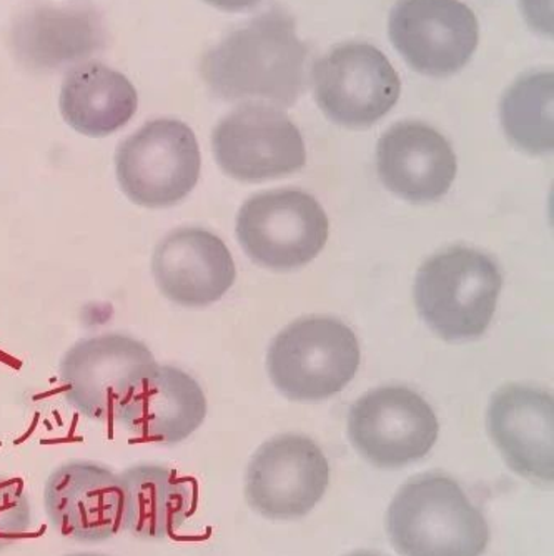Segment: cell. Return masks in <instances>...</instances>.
I'll use <instances>...</instances> for the list:
<instances>
[{"mask_svg": "<svg viewBox=\"0 0 554 556\" xmlns=\"http://www.w3.org/2000/svg\"><path fill=\"white\" fill-rule=\"evenodd\" d=\"M309 47L297 34L295 18L280 8L256 15L206 52L203 80L215 96L262 99L293 108L305 92Z\"/></svg>", "mask_w": 554, "mask_h": 556, "instance_id": "6da1fadb", "label": "cell"}, {"mask_svg": "<svg viewBox=\"0 0 554 556\" xmlns=\"http://www.w3.org/2000/svg\"><path fill=\"white\" fill-rule=\"evenodd\" d=\"M387 533L402 556H481L490 527L455 478L428 471L410 478L391 500Z\"/></svg>", "mask_w": 554, "mask_h": 556, "instance_id": "7a4b0ae2", "label": "cell"}, {"mask_svg": "<svg viewBox=\"0 0 554 556\" xmlns=\"http://www.w3.org/2000/svg\"><path fill=\"white\" fill-rule=\"evenodd\" d=\"M503 277L480 250L453 247L428 258L415 278V303L425 324L448 342L478 339L496 312Z\"/></svg>", "mask_w": 554, "mask_h": 556, "instance_id": "3957f363", "label": "cell"}, {"mask_svg": "<svg viewBox=\"0 0 554 556\" xmlns=\"http://www.w3.org/2000/svg\"><path fill=\"white\" fill-rule=\"evenodd\" d=\"M267 367L281 395L295 402H320L340 393L355 378L358 340L338 318H300L272 342Z\"/></svg>", "mask_w": 554, "mask_h": 556, "instance_id": "277c9868", "label": "cell"}, {"mask_svg": "<svg viewBox=\"0 0 554 556\" xmlns=\"http://www.w3.org/2000/svg\"><path fill=\"white\" fill-rule=\"evenodd\" d=\"M202 155L196 134L177 118H155L118 146L115 175L131 204L168 208L196 189Z\"/></svg>", "mask_w": 554, "mask_h": 556, "instance_id": "5b68a950", "label": "cell"}, {"mask_svg": "<svg viewBox=\"0 0 554 556\" xmlns=\"http://www.w3.org/2000/svg\"><path fill=\"white\" fill-rule=\"evenodd\" d=\"M328 217L303 190L284 189L247 200L237 217V237L255 264L288 271L315 261L328 240Z\"/></svg>", "mask_w": 554, "mask_h": 556, "instance_id": "8992f818", "label": "cell"}, {"mask_svg": "<svg viewBox=\"0 0 554 556\" xmlns=\"http://www.w3.org/2000/svg\"><path fill=\"white\" fill-rule=\"evenodd\" d=\"M313 96L335 124L365 129L399 102L402 80L387 55L366 42L328 50L312 67Z\"/></svg>", "mask_w": 554, "mask_h": 556, "instance_id": "52a82bcc", "label": "cell"}, {"mask_svg": "<svg viewBox=\"0 0 554 556\" xmlns=\"http://www.w3.org/2000/svg\"><path fill=\"white\" fill-rule=\"evenodd\" d=\"M438 433L433 408L406 387L372 390L350 408V442L378 468H402L421 460L433 448Z\"/></svg>", "mask_w": 554, "mask_h": 556, "instance_id": "ba28073f", "label": "cell"}, {"mask_svg": "<svg viewBox=\"0 0 554 556\" xmlns=\"http://www.w3.org/2000/svg\"><path fill=\"white\" fill-rule=\"evenodd\" d=\"M388 36L413 71L444 79L477 52L480 22L459 0H399L388 17Z\"/></svg>", "mask_w": 554, "mask_h": 556, "instance_id": "9c48e42d", "label": "cell"}, {"mask_svg": "<svg viewBox=\"0 0 554 556\" xmlns=\"http://www.w3.org/2000/svg\"><path fill=\"white\" fill-rule=\"evenodd\" d=\"M218 167L240 182H263L302 170L305 140L281 109L243 104L225 115L212 136Z\"/></svg>", "mask_w": 554, "mask_h": 556, "instance_id": "30bf717a", "label": "cell"}, {"mask_svg": "<svg viewBox=\"0 0 554 556\" xmlns=\"http://www.w3.org/2000/svg\"><path fill=\"white\" fill-rule=\"evenodd\" d=\"M328 483L330 465L320 446L287 433L256 450L247 468L245 498L268 520H297L318 505Z\"/></svg>", "mask_w": 554, "mask_h": 556, "instance_id": "8fae6325", "label": "cell"}, {"mask_svg": "<svg viewBox=\"0 0 554 556\" xmlns=\"http://www.w3.org/2000/svg\"><path fill=\"white\" fill-rule=\"evenodd\" d=\"M155 364L149 346L131 337L108 333L80 340L62 358L65 400L84 417L114 420L131 382Z\"/></svg>", "mask_w": 554, "mask_h": 556, "instance_id": "7c38bea8", "label": "cell"}, {"mask_svg": "<svg viewBox=\"0 0 554 556\" xmlns=\"http://www.w3.org/2000/svg\"><path fill=\"white\" fill-rule=\"evenodd\" d=\"M50 527L64 539L102 543L122 530L121 477L96 462L72 460L50 473L43 490Z\"/></svg>", "mask_w": 554, "mask_h": 556, "instance_id": "4fadbf2b", "label": "cell"}, {"mask_svg": "<svg viewBox=\"0 0 554 556\" xmlns=\"http://www.w3.org/2000/svg\"><path fill=\"white\" fill-rule=\"evenodd\" d=\"M205 417V393L197 380L155 364L131 382L114 420L142 442L175 445L197 432Z\"/></svg>", "mask_w": 554, "mask_h": 556, "instance_id": "5bb4252c", "label": "cell"}, {"mask_svg": "<svg viewBox=\"0 0 554 556\" xmlns=\"http://www.w3.org/2000/svg\"><path fill=\"white\" fill-rule=\"evenodd\" d=\"M487 428L506 465L538 483L554 478V400L534 387L505 386L491 399Z\"/></svg>", "mask_w": 554, "mask_h": 556, "instance_id": "9a60e30c", "label": "cell"}, {"mask_svg": "<svg viewBox=\"0 0 554 556\" xmlns=\"http://www.w3.org/2000/svg\"><path fill=\"white\" fill-rule=\"evenodd\" d=\"M152 274L162 295L181 307H206L234 286L237 270L224 240L200 227H181L155 247Z\"/></svg>", "mask_w": 554, "mask_h": 556, "instance_id": "2e32d148", "label": "cell"}, {"mask_svg": "<svg viewBox=\"0 0 554 556\" xmlns=\"http://www.w3.org/2000/svg\"><path fill=\"white\" fill-rule=\"evenodd\" d=\"M377 168L394 195L427 204L452 189L458 162L443 134L424 122L406 121L394 124L378 140Z\"/></svg>", "mask_w": 554, "mask_h": 556, "instance_id": "e0dca14e", "label": "cell"}, {"mask_svg": "<svg viewBox=\"0 0 554 556\" xmlns=\"http://www.w3.org/2000/svg\"><path fill=\"white\" fill-rule=\"evenodd\" d=\"M124 490L122 530L140 540L175 535L196 514L199 486L164 465L140 464L121 475Z\"/></svg>", "mask_w": 554, "mask_h": 556, "instance_id": "ac0fdd59", "label": "cell"}, {"mask_svg": "<svg viewBox=\"0 0 554 556\" xmlns=\"http://www.w3.org/2000/svg\"><path fill=\"white\" fill-rule=\"evenodd\" d=\"M59 105L75 132L99 139L118 132L131 121L139 96L124 74L92 62L68 72Z\"/></svg>", "mask_w": 554, "mask_h": 556, "instance_id": "d6986e66", "label": "cell"}, {"mask_svg": "<svg viewBox=\"0 0 554 556\" xmlns=\"http://www.w3.org/2000/svg\"><path fill=\"white\" fill-rule=\"evenodd\" d=\"M554 77L551 71L528 72L501 99L500 118L509 142L526 154L553 152Z\"/></svg>", "mask_w": 554, "mask_h": 556, "instance_id": "ffe728a7", "label": "cell"}, {"mask_svg": "<svg viewBox=\"0 0 554 556\" xmlns=\"http://www.w3.org/2000/svg\"><path fill=\"white\" fill-rule=\"evenodd\" d=\"M33 528V505L17 478L0 475V552L21 542Z\"/></svg>", "mask_w": 554, "mask_h": 556, "instance_id": "44dd1931", "label": "cell"}, {"mask_svg": "<svg viewBox=\"0 0 554 556\" xmlns=\"http://www.w3.org/2000/svg\"><path fill=\"white\" fill-rule=\"evenodd\" d=\"M519 8L531 29L544 37L553 36V0H519Z\"/></svg>", "mask_w": 554, "mask_h": 556, "instance_id": "7402d4cb", "label": "cell"}, {"mask_svg": "<svg viewBox=\"0 0 554 556\" xmlns=\"http://www.w3.org/2000/svg\"><path fill=\"white\" fill-rule=\"evenodd\" d=\"M203 2L212 5V8L221 9V11L240 12L255 8V5H259L262 0H203Z\"/></svg>", "mask_w": 554, "mask_h": 556, "instance_id": "603a6c76", "label": "cell"}, {"mask_svg": "<svg viewBox=\"0 0 554 556\" xmlns=\"http://www.w3.org/2000/svg\"><path fill=\"white\" fill-rule=\"evenodd\" d=\"M65 556H108V555H100V553H92V552H83V553H71V555Z\"/></svg>", "mask_w": 554, "mask_h": 556, "instance_id": "cb8c5ba5", "label": "cell"}, {"mask_svg": "<svg viewBox=\"0 0 554 556\" xmlns=\"http://www.w3.org/2000/svg\"><path fill=\"white\" fill-rule=\"evenodd\" d=\"M347 556H381V555H377V553H372V552H353Z\"/></svg>", "mask_w": 554, "mask_h": 556, "instance_id": "d4e9b609", "label": "cell"}]
</instances>
